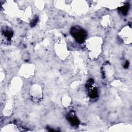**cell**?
<instances>
[{
    "label": "cell",
    "mask_w": 132,
    "mask_h": 132,
    "mask_svg": "<svg viewBox=\"0 0 132 132\" xmlns=\"http://www.w3.org/2000/svg\"><path fill=\"white\" fill-rule=\"evenodd\" d=\"M71 33L76 40L80 43H82L87 36L86 32L78 27H73L71 31Z\"/></svg>",
    "instance_id": "cell-1"
},
{
    "label": "cell",
    "mask_w": 132,
    "mask_h": 132,
    "mask_svg": "<svg viewBox=\"0 0 132 132\" xmlns=\"http://www.w3.org/2000/svg\"><path fill=\"white\" fill-rule=\"evenodd\" d=\"M92 82L90 80L88 84V88H89V96L90 98L92 99H95L98 97V91L96 88L93 87L92 86Z\"/></svg>",
    "instance_id": "cell-2"
},
{
    "label": "cell",
    "mask_w": 132,
    "mask_h": 132,
    "mask_svg": "<svg viewBox=\"0 0 132 132\" xmlns=\"http://www.w3.org/2000/svg\"><path fill=\"white\" fill-rule=\"evenodd\" d=\"M68 119L72 125L74 126H76L79 124L78 119L74 115L70 114L69 115H68Z\"/></svg>",
    "instance_id": "cell-3"
},
{
    "label": "cell",
    "mask_w": 132,
    "mask_h": 132,
    "mask_svg": "<svg viewBox=\"0 0 132 132\" xmlns=\"http://www.w3.org/2000/svg\"><path fill=\"white\" fill-rule=\"evenodd\" d=\"M4 35H5V36L6 38H7L9 39L12 37L13 33L11 30H6L5 32Z\"/></svg>",
    "instance_id": "cell-4"
},
{
    "label": "cell",
    "mask_w": 132,
    "mask_h": 132,
    "mask_svg": "<svg viewBox=\"0 0 132 132\" xmlns=\"http://www.w3.org/2000/svg\"><path fill=\"white\" fill-rule=\"evenodd\" d=\"M120 10L123 13V14H125L127 11H128V6H123V7H122L121 8V9Z\"/></svg>",
    "instance_id": "cell-5"
},
{
    "label": "cell",
    "mask_w": 132,
    "mask_h": 132,
    "mask_svg": "<svg viewBox=\"0 0 132 132\" xmlns=\"http://www.w3.org/2000/svg\"><path fill=\"white\" fill-rule=\"evenodd\" d=\"M37 22V19L36 18L35 20H33V21H32V22L31 23V25H32V26H34V25H35V24H36Z\"/></svg>",
    "instance_id": "cell-6"
}]
</instances>
